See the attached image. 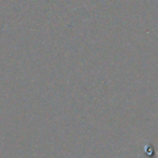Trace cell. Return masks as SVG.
Segmentation results:
<instances>
[{"mask_svg":"<svg viewBox=\"0 0 158 158\" xmlns=\"http://www.w3.org/2000/svg\"><path fill=\"white\" fill-rule=\"evenodd\" d=\"M157 155H158V153H157Z\"/></svg>","mask_w":158,"mask_h":158,"instance_id":"obj_1","label":"cell"}]
</instances>
